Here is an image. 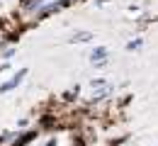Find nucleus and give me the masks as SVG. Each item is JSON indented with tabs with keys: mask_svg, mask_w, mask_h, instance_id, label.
<instances>
[{
	"mask_svg": "<svg viewBox=\"0 0 158 146\" xmlns=\"http://www.w3.org/2000/svg\"><path fill=\"white\" fill-rule=\"evenodd\" d=\"M24 73H27V68H22V71L17 73V76H15V78H12V81H7V83L2 85V93H5V90H12V88H15V85L20 83L22 78H24Z\"/></svg>",
	"mask_w": 158,
	"mask_h": 146,
	"instance_id": "nucleus-1",
	"label": "nucleus"
},
{
	"mask_svg": "<svg viewBox=\"0 0 158 146\" xmlns=\"http://www.w3.org/2000/svg\"><path fill=\"white\" fill-rule=\"evenodd\" d=\"M102 56H107V51H105V49H95V51H93V61H100Z\"/></svg>",
	"mask_w": 158,
	"mask_h": 146,
	"instance_id": "nucleus-2",
	"label": "nucleus"
},
{
	"mask_svg": "<svg viewBox=\"0 0 158 146\" xmlns=\"http://www.w3.org/2000/svg\"><path fill=\"white\" fill-rule=\"evenodd\" d=\"M139 46H141V42H139V39H136V42H131V44H129V49H131V51H134V49H139Z\"/></svg>",
	"mask_w": 158,
	"mask_h": 146,
	"instance_id": "nucleus-3",
	"label": "nucleus"
}]
</instances>
